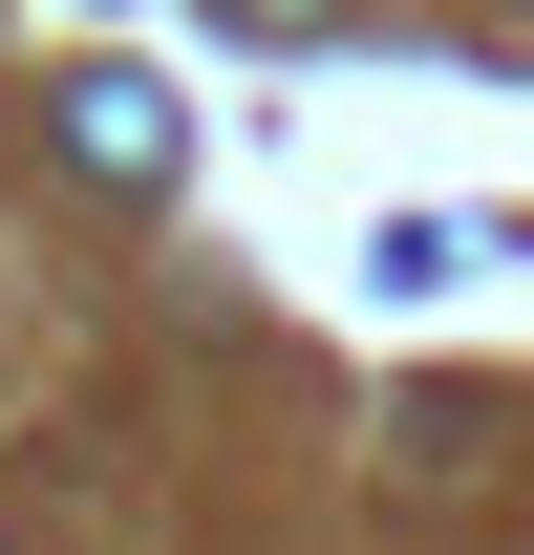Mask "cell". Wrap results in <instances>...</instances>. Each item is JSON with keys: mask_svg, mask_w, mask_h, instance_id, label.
Returning a JSON list of instances; mask_svg holds the SVG:
<instances>
[{"mask_svg": "<svg viewBox=\"0 0 534 555\" xmlns=\"http://www.w3.org/2000/svg\"><path fill=\"white\" fill-rule=\"evenodd\" d=\"M214 22H278V43H321V22H342V0H214Z\"/></svg>", "mask_w": 534, "mask_h": 555, "instance_id": "7a4b0ae2", "label": "cell"}, {"mask_svg": "<svg viewBox=\"0 0 534 555\" xmlns=\"http://www.w3.org/2000/svg\"><path fill=\"white\" fill-rule=\"evenodd\" d=\"M65 171H86V193H171V86H150V65H86L65 86Z\"/></svg>", "mask_w": 534, "mask_h": 555, "instance_id": "6da1fadb", "label": "cell"}]
</instances>
